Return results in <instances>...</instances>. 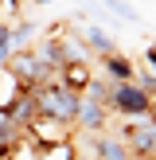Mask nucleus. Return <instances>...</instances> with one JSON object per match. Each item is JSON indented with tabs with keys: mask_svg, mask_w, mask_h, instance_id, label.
Segmentation results:
<instances>
[{
	"mask_svg": "<svg viewBox=\"0 0 156 160\" xmlns=\"http://www.w3.org/2000/svg\"><path fill=\"white\" fill-rule=\"evenodd\" d=\"M27 90H31V98H35L39 117H55V121L74 125L78 106H82V94L66 90L62 82H39V86H27Z\"/></svg>",
	"mask_w": 156,
	"mask_h": 160,
	"instance_id": "obj_1",
	"label": "nucleus"
},
{
	"mask_svg": "<svg viewBox=\"0 0 156 160\" xmlns=\"http://www.w3.org/2000/svg\"><path fill=\"white\" fill-rule=\"evenodd\" d=\"M152 109V94L137 82H113L109 86V113L117 117H148Z\"/></svg>",
	"mask_w": 156,
	"mask_h": 160,
	"instance_id": "obj_2",
	"label": "nucleus"
},
{
	"mask_svg": "<svg viewBox=\"0 0 156 160\" xmlns=\"http://www.w3.org/2000/svg\"><path fill=\"white\" fill-rule=\"evenodd\" d=\"M23 133H27V137L35 141L39 148H59V145H70V137H74V125L55 121V117H35V121H31Z\"/></svg>",
	"mask_w": 156,
	"mask_h": 160,
	"instance_id": "obj_3",
	"label": "nucleus"
},
{
	"mask_svg": "<svg viewBox=\"0 0 156 160\" xmlns=\"http://www.w3.org/2000/svg\"><path fill=\"white\" fill-rule=\"evenodd\" d=\"M74 125L86 133V137H94V133H105V125H109V109H105V106H98V102H86V98H82Z\"/></svg>",
	"mask_w": 156,
	"mask_h": 160,
	"instance_id": "obj_4",
	"label": "nucleus"
},
{
	"mask_svg": "<svg viewBox=\"0 0 156 160\" xmlns=\"http://www.w3.org/2000/svg\"><path fill=\"white\" fill-rule=\"evenodd\" d=\"M86 141H90V152L98 156V160H133L129 145H125L121 137H109V133H94V137H86Z\"/></svg>",
	"mask_w": 156,
	"mask_h": 160,
	"instance_id": "obj_5",
	"label": "nucleus"
},
{
	"mask_svg": "<svg viewBox=\"0 0 156 160\" xmlns=\"http://www.w3.org/2000/svg\"><path fill=\"white\" fill-rule=\"evenodd\" d=\"M90 62H62L59 67V82L66 86V90H74V94H82L86 86H90Z\"/></svg>",
	"mask_w": 156,
	"mask_h": 160,
	"instance_id": "obj_6",
	"label": "nucleus"
},
{
	"mask_svg": "<svg viewBox=\"0 0 156 160\" xmlns=\"http://www.w3.org/2000/svg\"><path fill=\"white\" fill-rule=\"evenodd\" d=\"M82 43H86V51L90 55H113L117 47H113V35H105V28L101 23H90V28H82Z\"/></svg>",
	"mask_w": 156,
	"mask_h": 160,
	"instance_id": "obj_7",
	"label": "nucleus"
},
{
	"mask_svg": "<svg viewBox=\"0 0 156 160\" xmlns=\"http://www.w3.org/2000/svg\"><path fill=\"white\" fill-rule=\"evenodd\" d=\"M23 90H27V86H23V82H20V78H16L8 67H0V113H8Z\"/></svg>",
	"mask_w": 156,
	"mask_h": 160,
	"instance_id": "obj_8",
	"label": "nucleus"
},
{
	"mask_svg": "<svg viewBox=\"0 0 156 160\" xmlns=\"http://www.w3.org/2000/svg\"><path fill=\"white\" fill-rule=\"evenodd\" d=\"M101 67H105V74L113 78V82H133V78H137V67H133V62L125 59L121 51H113V55H101Z\"/></svg>",
	"mask_w": 156,
	"mask_h": 160,
	"instance_id": "obj_9",
	"label": "nucleus"
},
{
	"mask_svg": "<svg viewBox=\"0 0 156 160\" xmlns=\"http://www.w3.org/2000/svg\"><path fill=\"white\" fill-rule=\"evenodd\" d=\"M8 43H12V51H27L31 43H35V23H8Z\"/></svg>",
	"mask_w": 156,
	"mask_h": 160,
	"instance_id": "obj_10",
	"label": "nucleus"
},
{
	"mask_svg": "<svg viewBox=\"0 0 156 160\" xmlns=\"http://www.w3.org/2000/svg\"><path fill=\"white\" fill-rule=\"evenodd\" d=\"M82 98H86V102H98V106H105V109H109V82L90 78V86L82 90Z\"/></svg>",
	"mask_w": 156,
	"mask_h": 160,
	"instance_id": "obj_11",
	"label": "nucleus"
},
{
	"mask_svg": "<svg viewBox=\"0 0 156 160\" xmlns=\"http://www.w3.org/2000/svg\"><path fill=\"white\" fill-rule=\"evenodd\" d=\"M101 4H105V8H109L113 16H121L125 23H137V12H133V8L125 4V0H101Z\"/></svg>",
	"mask_w": 156,
	"mask_h": 160,
	"instance_id": "obj_12",
	"label": "nucleus"
},
{
	"mask_svg": "<svg viewBox=\"0 0 156 160\" xmlns=\"http://www.w3.org/2000/svg\"><path fill=\"white\" fill-rule=\"evenodd\" d=\"M35 4H55V0H35Z\"/></svg>",
	"mask_w": 156,
	"mask_h": 160,
	"instance_id": "obj_13",
	"label": "nucleus"
}]
</instances>
